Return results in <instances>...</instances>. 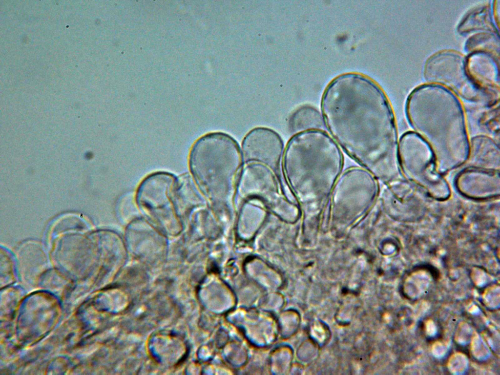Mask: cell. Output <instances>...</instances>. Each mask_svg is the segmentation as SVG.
<instances>
[{
    "label": "cell",
    "mask_w": 500,
    "mask_h": 375,
    "mask_svg": "<svg viewBox=\"0 0 500 375\" xmlns=\"http://www.w3.org/2000/svg\"><path fill=\"white\" fill-rule=\"evenodd\" d=\"M309 335L310 339L319 348L323 347L329 342L331 331L325 323L316 320L310 326Z\"/></svg>",
    "instance_id": "obj_12"
},
{
    "label": "cell",
    "mask_w": 500,
    "mask_h": 375,
    "mask_svg": "<svg viewBox=\"0 0 500 375\" xmlns=\"http://www.w3.org/2000/svg\"><path fill=\"white\" fill-rule=\"evenodd\" d=\"M397 158L400 172L407 177L435 192L446 189L433 150L414 131L406 132L399 139Z\"/></svg>",
    "instance_id": "obj_5"
},
{
    "label": "cell",
    "mask_w": 500,
    "mask_h": 375,
    "mask_svg": "<svg viewBox=\"0 0 500 375\" xmlns=\"http://www.w3.org/2000/svg\"><path fill=\"white\" fill-rule=\"evenodd\" d=\"M321 112L327 132L360 167L384 180L400 172L395 114L375 82L357 73L337 76L323 92Z\"/></svg>",
    "instance_id": "obj_1"
},
{
    "label": "cell",
    "mask_w": 500,
    "mask_h": 375,
    "mask_svg": "<svg viewBox=\"0 0 500 375\" xmlns=\"http://www.w3.org/2000/svg\"><path fill=\"white\" fill-rule=\"evenodd\" d=\"M343 165L342 150L326 130L293 135L284 149L282 162L295 191L315 196L328 193Z\"/></svg>",
    "instance_id": "obj_3"
},
{
    "label": "cell",
    "mask_w": 500,
    "mask_h": 375,
    "mask_svg": "<svg viewBox=\"0 0 500 375\" xmlns=\"http://www.w3.org/2000/svg\"><path fill=\"white\" fill-rule=\"evenodd\" d=\"M467 161L470 167L498 170L500 167V149L496 143L487 136H476L471 141Z\"/></svg>",
    "instance_id": "obj_10"
},
{
    "label": "cell",
    "mask_w": 500,
    "mask_h": 375,
    "mask_svg": "<svg viewBox=\"0 0 500 375\" xmlns=\"http://www.w3.org/2000/svg\"><path fill=\"white\" fill-rule=\"evenodd\" d=\"M405 110L414 132L433 150L440 173L467 161L470 143L465 115L452 91L437 84L421 85L409 94Z\"/></svg>",
    "instance_id": "obj_2"
},
{
    "label": "cell",
    "mask_w": 500,
    "mask_h": 375,
    "mask_svg": "<svg viewBox=\"0 0 500 375\" xmlns=\"http://www.w3.org/2000/svg\"><path fill=\"white\" fill-rule=\"evenodd\" d=\"M424 77L429 83L452 89L464 98L478 101L483 94L469 80L466 69V59L452 51L437 53L426 61Z\"/></svg>",
    "instance_id": "obj_6"
},
{
    "label": "cell",
    "mask_w": 500,
    "mask_h": 375,
    "mask_svg": "<svg viewBox=\"0 0 500 375\" xmlns=\"http://www.w3.org/2000/svg\"><path fill=\"white\" fill-rule=\"evenodd\" d=\"M288 126L292 135L326 129L321 112L310 105H302L295 109L289 118Z\"/></svg>",
    "instance_id": "obj_11"
},
{
    "label": "cell",
    "mask_w": 500,
    "mask_h": 375,
    "mask_svg": "<svg viewBox=\"0 0 500 375\" xmlns=\"http://www.w3.org/2000/svg\"><path fill=\"white\" fill-rule=\"evenodd\" d=\"M466 69L472 83L491 102L499 97V68L496 59L490 52L477 51L466 59Z\"/></svg>",
    "instance_id": "obj_8"
},
{
    "label": "cell",
    "mask_w": 500,
    "mask_h": 375,
    "mask_svg": "<svg viewBox=\"0 0 500 375\" xmlns=\"http://www.w3.org/2000/svg\"><path fill=\"white\" fill-rule=\"evenodd\" d=\"M243 161L241 148L232 137L222 132H212L194 144L189 165L199 184L214 193L229 189L241 174Z\"/></svg>",
    "instance_id": "obj_4"
},
{
    "label": "cell",
    "mask_w": 500,
    "mask_h": 375,
    "mask_svg": "<svg viewBox=\"0 0 500 375\" xmlns=\"http://www.w3.org/2000/svg\"><path fill=\"white\" fill-rule=\"evenodd\" d=\"M241 150L247 164H262L273 171L280 168L284 152L280 136L274 130L263 127L254 128L246 135Z\"/></svg>",
    "instance_id": "obj_7"
},
{
    "label": "cell",
    "mask_w": 500,
    "mask_h": 375,
    "mask_svg": "<svg viewBox=\"0 0 500 375\" xmlns=\"http://www.w3.org/2000/svg\"><path fill=\"white\" fill-rule=\"evenodd\" d=\"M458 182L464 193L486 196L499 189V171L469 166L460 171Z\"/></svg>",
    "instance_id": "obj_9"
}]
</instances>
